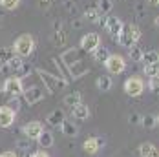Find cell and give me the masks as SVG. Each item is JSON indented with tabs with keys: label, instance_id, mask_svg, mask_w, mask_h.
<instances>
[{
	"label": "cell",
	"instance_id": "cell-14",
	"mask_svg": "<svg viewBox=\"0 0 159 157\" xmlns=\"http://www.w3.org/2000/svg\"><path fill=\"white\" fill-rule=\"evenodd\" d=\"M15 117H16L15 111L9 110L7 106H2V108H0V128H9V126H13Z\"/></svg>",
	"mask_w": 159,
	"mask_h": 157
},
{
	"label": "cell",
	"instance_id": "cell-3",
	"mask_svg": "<svg viewBox=\"0 0 159 157\" xmlns=\"http://www.w3.org/2000/svg\"><path fill=\"white\" fill-rule=\"evenodd\" d=\"M33 49H35V38H33L31 35H28V33L20 35L15 40V44H13V53H15L16 57H20V59L30 57L33 53Z\"/></svg>",
	"mask_w": 159,
	"mask_h": 157
},
{
	"label": "cell",
	"instance_id": "cell-34",
	"mask_svg": "<svg viewBox=\"0 0 159 157\" xmlns=\"http://www.w3.org/2000/svg\"><path fill=\"white\" fill-rule=\"evenodd\" d=\"M31 70H33V68L28 62H22V66H20V70H18V73H16L15 77H24V75H30V71H31Z\"/></svg>",
	"mask_w": 159,
	"mask_h": 157
},
{
	"label": "cell",
	"instance_id": "cell-5",
	"mask_svg": "<svg viewBox=\"0 0 159 157\" xmlns=\"http://www.w3.org/2000/svg\"><path fill=\"white\" fill-rule=\"evenodd\" d=\"M99 46H101V35L99 33H86V35H82L79 42V49L82 53H92Z\"/></svg>",
	"mask_w": 159,
	"mask_h": 157
},
{
	"label": "cell",
	"instance_id": "cell-22",
	"mask_svg": "<svg viewBox=\"0 0 159 157\" xmlns=\"http://www.w3.org/2000/svg\"><path fill=\"white\" fill-rule=\"evenodd\" d=\"M51 42L59 47L66 46V42H68V33H66V29L62 28V29H59V31L51 33Z\"/></svg>",
	"mask_w": 159,
	"mask_h": 157
},
{
	"label": "cell",
	"instance_id": "cell-24",
	"mask_svg": "<svg viewBox=\"0 0 159 157\" xmlns=\"http://www.w3.org/2000/svg\"><path fill=\"white\" fill-rule=\"evenodd\" d=\"M37 142H39V146L44 150V148H49V146H53V133L51 132H42L40 135H39V139H37Z\"/></svg>",
	"mask_w": 159,
	"mask_h": 157
},
{
	"label": "cell",
	"instance_id": "cell-43",
	"mask_svg": "<svg viewBox=\"0 0 159 157\" xmlns=\"http://www.w3.org/2000/svg\"><path fill=\"white\" fill-rule=\"evenodd\" d=\"M135 11H137V15L143 16L144 15V6L143 4H135Z\"/></svg>",
	"mask_w": 159,
	"mask_h": 157
},
{
	"label": "cell",
	"instance_id": "cell-8",
	"mask_svg": "<svg viewBox=\"0 0 159 157\" xmlns=\"http://www.w3.org/2000/svg\"><path fill=\"white\" fill-rule=\"evenodd\" d=\"M44 95L46 93H44V90L40 86H30V88H24V92H22L20 97H24L28 106H35L37 102H40L44 99Z\"/></svg>",
	"mask_w": 159,
	"mask_h": 157
},
{
	"label": "cell",
	"instance_id": "cell-10",
	"mask_svg": "<svg viewBox=\"0 0 159 157\" xmlns=\"http://www.w3.org/2000/svg\"><path fill=\"white\" fill-rule=\"evenodd\" d=\"M82 57H84V53L80 51L79 47H70V49L64 51L59 59H61V62L68 68V66H71V64H75V62H80Z\"/></svg>",
	"mask_w": 159,
	"mask_h": 157
},
{
	"label": "cell",
	"instance_id": "cell-21",
	"mask_svg": "<svg viewBox=\"0 0 159 157\" xmlns=\"http://www.w3.org/2000/svg\"><path fill=\"white\" fill-rule=\"evenodd\" d=\"M92 57H93L95 62H102L104 64L106 62V59L110 57V51H108V47H104L102 44H101L99 47H95V49L92 51Z\"/></svg>",
	"mask_w": 159,
	"mask_h": 157
},
{
	"label": "cell",
	"instance_id": "cell-17",
	"mask_svg": "<svg viewBox=\"0 0 159 157\" xmlns=\"http://www.w3.org/2000/svg\"><path fill=\"white\" fill-rule=\"evenodd\" d=\"M111 86H113V80H111L110 75H99V77L95 78V88L101 92V93L110 92Z\"/></svg>",
	"mask_w": 159,
	"mask_h": 157
},
{
	"label": "cell",
	"instance_id": "cell-42",
	"mask_svg": "<svg viewBox=\"0 0 159 157\" xmlns=\"http://www.w3.org/2000/svg\"><path fill=\"white\" fill-rule=\"evenodd\" d=\"M39 2H40V7H42V9H48L49 6L53 4V0H39Z\"/></svg>",
	"mask_w": 159,
	"mask_h": 157
},
{
	"label": "cell",
	"instance_id": "cell-12",
	"mask_svg": "<svg viewBox=\"0 0 159 157\" xmlns=\"http://www.w3.org/2000/svg\"><path fill=\"white\" fill-rule=\"evenodd\" d=\"M102 146H104V139H101V137H90V139H86L84 144H82V148H84V152L88 155H95Z\"/></svg>",
	"mask_w": 159,
	"mask_h": 157
},
{
	"label": "cell",
	"instance_id": "cell-9",
	"mask_svg": "<svg viewBox=\"0 0 159 157\" xmlns=\"http://www.w3.org/2000/svg\"><path fill=\"white\" fill-rule=\"evenodd\" d=\"M42 132H44V128H42V123H39V121H31L22 126V133L28 141H37Z\"/></svg>",
	"mask_w": 159,
	"mask_h": 157
},
{
	"label": "cell",
	"instance_id": "cell-11",
	"mask_svg": "<svg viewBox=\"0 0 159 157\" xmlns=\"http://www.w3.org/2000/svg\"><path fill=\"white\" fill-rule=\"evenodd\" d=\"M104 29H106V33H110L111 38H117L119 33H121V29H123V20L117 18V16H110L108 15L106 24H104Z\"/></svg>",
	"mask_w": 159,
	"mask_h": 157
},
{
	"label": "cell",
	"instance_id": "cell-28",
	"mask_svg": "<svg viewBox=\"0 0 159 157\" xmlns=\"http://www.w3.org/2000/svg\"><path fill=\"white\" fill-rule=\"evenodd\" d=\"M95 7L101 15H108L111 11V7H113V2H111V0H99Z\"/></svg>",
	"mask_w": 159,
	"mask_h": 157
},
{
	"label": "cell",
	"instance_id": "cell-33",
	"mask_svg": "<svg viewBox=\"0 0 159 157\" xmlns=\"http://www.w3.org/2000/svg\"><path fill=\"white\" fill-rule=\"evenodd\" d=\"M7 108H9V110H13L16 113V111L20 110V97H11V99H9V102H7Z\"/></svg>",
	"mask_w": 159,
	"mask_h": 157
},
{
	"label": "cell",
	"instance_id": "cell-37",
	"mask_svg": "<svg viewBox=\"0 0 159 157\" xmlns=\"http://www.w3.org/2000/svg\"><path fill=\"white\" fill-rule=\"evenodd\" d=\"M16 148H20V150H30V141L24 137V139H18L16 141Z\"/></svg>",
	"mask_w": 159,
	"mask_h": 157
},
{
	"label": "cell",
	"instance_id": "cell-40",
	"mask_svg": "<svg viewBox=\"0 0 159 157\" xmlns=\"http://www.w3.org/2000/svg\"><path fill=\"white\" fill-rule=\"evenodd\" d=\"M82 22H84L82 18H71V26H73L75 29H80V28H82Z\"/></svg>",
	"mask_w": 159,
	"mask_h": 157
},
{
	"label": "cell",
	"instance_id": "cell-35",
	"mask_svg": "<svg viewBox=\"0 0 159 157\" xmlns=\"http://www.w3.org/2000/svg\"><path fill=\"white\" fill-rule=\"evenodd\" d=\"M128 123H130V124H139V123H141V115H139L137 111H132V113L128 115Z\"/></svg>",
	"mask_w": 159,
	"mask_h": 157
},
{
	"label": "cell",
	"instance_id": "cell-23",
	"mask_svg": "<svg viewBox=\"0 0 159 157\" xmlns=\"http://www.w3.org/2000/svg\"><path fill=\"white\" fill-rule=\"evenodd\" d=\"M159 123V117L156 113H148V115H141V123L139 124H143L144 128H148V130H152V128H156Z\"/></svg>",
	"mask_w": 159,
	"mask_h": 157
},
{
	"label": "cell",
	"instance_id": "cell-13",
	"mask_svg": "<svg viewBox=\"0 0 159 157\" xmlns=\"http://www.w3.org/2000/svg\"><path fill=\"white\" fill-rule=\"evenodd\" d=\"M86 73H90V68L84 64V61L68 66V75H70V78H80V77H84Z\"/></svg>",
	"mask_w": 159,
	"mask_h": 157
},
{
	"label": "cell",
	"instance_id": "cell-30",
	"mask_svg": "<svg viewBox=\"0 0 159 157\" xmlns=\"http://www.w3.org/2000/svg\"><path fill=\"white\" fill-rule=\"evenodd\" d=\"M22 62H24V59H20V57H16V55H13V59H11L9 62H6L7 66H9V70H11V75H16V73H18Z\"/></svg>",
	"mask_w": 159,
	"mask_h": 157
},
{
	"label": "cell",
	"instance_id": "cell-31",
	"mask_svg": "<svg viewBox=\"0 0 159 157\" xmlns=\"http://www.w3.org/2000/svg\"><path fill=\"white\" fill-rule=\"evenodd\" d=\"M13 47H9V46H4V47H0V62H9L11 59H13Z\"/></svg>",
	"mask_w": 159,
	"mask_h": 157
},
{
	"label": "cell",
	"instance_id": "cell-39",
	"mask_svg": "<svg viewBox=\"0 0 159 157\" xmlns=\"http://www.w3.org/2000/svg\"><path fill=\"white\" fill-rule=\"evenodd\" d=\"M0 73H2V75L11 77V70H9V66H7L6 62H0Z\"/></svg>",
	"mask_w": 159,
	"mask_h": 157
},
{
	"label": "cell",
	"instance_id": "cell-47",
	"mask_svg": "<svg viewBox=\"0 0 159 157\" xmlns=\"http://www.w3.org/2000/svg\"><path fill=\"white\" fill-rule=\"evenodd\" d=\"M22 157H30V155H22Z\"/></svg>",
	"mask_w": 159,
	"mask_h": 157
},
{
	"label": "cell",
	"instance_id": "cell-7",
	"mask_svg": "<svg viewBox=\"0 0 159 157\" xmlns=\"http://www.w3.org/2000/svg\"><path fill=\"white\" fill-rule=\"evenodd\" d=\"M104 66H106V70H108L110 73L119 75V73H123V71L126 70V61H125L123 55H113V53H110V57L106 59Z\"/></svg>",
	"mask_w": 159,
	"mask_h": 157
},
{
	"label": "cell",
	"instance_id": "cell-15",
	"mask_svg": "<svg viewBox=\"0 0 159 157\" xmlns=\"http://www.w3.org/2000/svg\"><path fill=\"white\" fill-rule=\"evenodd\" d=\"M71 117H73L75 121H88V117H90V108H88L84 102H79L77 106L71 108Z\"/></svg>",
	"mask_w": 159,
	"mask_h": 157
},
{
	"label": "cell",
	"instance_id": "cell-6",
	"mask_svg": "<svg viewBox=\"0 0 159 157\" xmlns=\"http://www.w3.org/2000/svg\"><path fill=\"white\" fill-rule=\"evenodd\" d=\"M125 93L130 97H139L144 92V82L141 77H128L125 80V86H123Z\"/></svg>",
	"mask_w": 159,
	"mask_h": 157
},
{
	"label": "cell",
	"instance_id": "cell-41",
	"mask_svg": "<svg viewBox=\"0 0 159 157\" xmlns=\"http://www.w3.org/2000/svg\"><path fill=\"white\" fill-rule=\"evenodd\" d=\"M64 7H66V11H70V13H75V11H77L75 4H71V2H64Z\"/></svg>",
	"mask_w": 159,
	"mask_h": 157
},
{
	"label": "cell",
	"instance_id": "cell-20",
	"mask_svg": "<svg viewBox=\"0 0 159 157\" xmlns=\"http://www.w3.org/2000/svg\"><path fill=\"white\" fill-rule=\"evenodd\" d=\"M62 102H64V106L73 108V106H77L79 102H82V95H80V92H71V93L64 95Z\"/></svg>",
	"mask_w": 159,
	"mask_h": 157
},
{
	"label": "cell",
	"instance_id": "cell-29",
	"mask_svg": "<svg viewBox=\"0 0 159 157\" xmlns=\"http://www.w3.org/2000/svg\"><path fill=\"white\" fill-rule=\"evenodd\" d=\"M143 71H144V75H146L148 78L159 77V62L157 64H146V66H143Z\"/></svg>",
	"mask_w": 159,
	"mask_h": 157
},
{
	"label": "cell",
	"instance_id": "cell-45",
	"mask_svg": "<svg viewBox=\"0 0 159 157\" xmlns=\"http://www.w3.org/2000/svg\"><path fill=\"white\" fill-rule=\"evenodd\" d=\"M30 157H49V155L46 154V152H42V150H40V152H35V154L30 155Z\"/></svg>",
	"mask_w": 159,
	"mask_h": 157
},
{
	"label": "cell",
	"instance_id": "cell-25",
	"mask_svg": "<svg viewBox=\"0 0 159 157\" xmlns=\"http://www.w3.org/2000/svg\"><path fill=\"white\" fill-rule=\"evenodd\" d=\"M141 62L146 66V64H157L159 62V53L156 49H148V51H143V57H141Z\"/></svg>",
	"mask_w": 159,
	"mask_h": 157
},
{
	"label": "cell",
	"instance_id": "cell-46",
	"mask_svg": "<svg viewBox=\"0 0 159 157\" xmlns=\"http://www.w3.org/2000/svg\"><path fill=\"white\" fill-rule=\"evenodd\" d=\"M148 2H150L152 6H157V4H159V0H148Z\"/></svg>",
	"mask_w": 159,
	"mask_h": 157
},
{
	"label": "cell",
	"instance_id": "cell-27",
	"mask_svg": "<svg viewBox=\"0 0 159 157\" xmlns=\"http://www.w3.org/2000/svg\"><path fill=\"white\" fill-rule=\"evenodd\" d=\"M141 57H143V49L137 46H132V47H128V59L130 61H134V62H141Z\"/></svg>",
	"mask_w": 159,
	"mask_h": 157
},
{
	"label": "cell",
	"instance_id": "cell-19",
	"mask_svg": "<svg viewBox=\"0 0 159 157\" xmlns=\"http://www.w3.org/2000/svg\"><path fill=\"white\" fill-rule=\"evenodd\" d=\"M139 155L141 157H159V152L154 142H143V144H139Z\"/></svg>",
	"mask_w": 159,
	"mask_h": 157
},
{
	"label": "cell",
	"instance_id": "cell-26",
	"mask_svg": "<svg viewBox=\"0 0 159 157\" xmlns=\"http://www.w3.org/2000/svg\"><path fill=\"white\" fill-rule=\"evenodd\" d=\"M99 16H101V13L97 11V7H86V11H84V15H82V20H84V22L97 24Z\"/></svg>",
	"mask_w": 159,
	"mask_h": 157
},
{
	"label": "cell",
	"instance_id": "cell-1",
	"mask_svg": "<svg viewBox=\"0 0 159 157\" xmlns=\"http://www.w3.org/2000/svg\"><path fill=\"white\" fill-rule=\"evenodd\" d=\"M35 73L39 75L40 80H42V84H44V92H48L49 95L55 93V92H59V90H64V88L68 86V80H66V78L57 77V75L49 73V71L42 70V68H35Z\"/></svg>",
	"mask_w": 159,
	"mask_h": 157
},
{
	"label": "cell",
	"instance_id": "cell-38",
	"mask_svg": "<svg viewBox=\"0 0 159 157\" xmlns=\"http://www.w3.org/2000/svg\"><path fill=\"white\" fill-rule=\"evenodd\" d=\"M148 88L152 90V92H156L159 88V77H152L150 80H148Z\"/></svg>",
	"mask_w": 159,
	"mask_h": 157
},
{
	"label": "cell",
	"instance_id": "cell-32",
	"mask_svg": "<svg viewBox=\"0 0 159 157\" xmlns=\"http://www.w3.org/2000/svg\"><path fill=\"white\" fill-rule=\"evenodd\" d=\"M20 4V0H0V6L4 9H16Z\"/></svg>",
	"mask_w": 159,
	"mask_h": 157
},
{
	"label": "cell",
	"instance_id": "cell-18",
	"mask_svg": "<svg viewBox=\"0 0 159 157\" xmlns=\"http://www.w3.org/2000/svg\"><path fill=\"white\" fill-rule=\"evenodd\" d=\"M59 128H61V132H62L66 137H77V135H79V128H77V124H75L73 121L64 119L62 124L59 126Z\"/></svg>",
	"mask_w": 159,
	"mask_h": 157
},
{
	"label": "cell",
	"instance_id": "cell-36",
	"mask_svg": "<svg viewBox=\"0 0 159 157\" xmlns=\"http://www.w3.org/2000/svg\"><path fill=\"white\" fill-rule=\"evenodd\" d=\"M9 99H11L9 95L6 93L4 90H0V108H2V106H7V102H9Z\"/></svg>",
	"mask_w": 159,
	"mask_h": 157
},
{
	"label": "cell",
	"instance_id": "cell-44",
	"mask_svg": "<svg viewBox=\"0 0 159 157\" xmlns=\"http://www.w3.org/2000/svg\"><path fill=\"white\" fill-rule=\"evenodd\" d=\"M0 157H18V155H16L15 152H11V150H7V152H4V154H2Z\"/></svg>",
	"mask_w": 159,
	"mask_h": 157
},
{
	"label": "cell",
	"instance_id": "cell-2",
	"mask_svg": "<svg viewBox=\"0 0 159 157\" xmlns=\"http://www.w3.org/2000/svg\"><path fill=\"white\" fill-rule=\"evenodd\" d=\"M141 38V29H139V26H135V24H123V29L119 33V37L115 38L119 44L123 47H132L137 44V40Z\"/></svg>",
	"mask_w": 159,
	"mask_h": 157
},
{
	"label": "cell",
	"instance_id": "cell-16",
	"mask_svg": "<svg viewBox=\"0 0 159 157\" xmlns=\"http://www.w3.org/2000/svg\"><path fill=\"white\" fill-rule=\"evenodd\" d=\"M64 119H66V117H64L62 110H53V111H49L48 115H46V124L51 126V128H57V126L62 124Z\"/></svg>",
	"mask_w": 159,
	"mask_h": 157
},
{
	"label": "cell",
	"instance_id": "cell-4",
	"mask_svg": "<svg viewBox=\"0 0 159 157\" xmlns=\"http://www.w3.org/2000/svg\"><path fill=\"white\" fill-rule=\"evenodd\" d=\"M2 90L9 95V97H20V95H22V92H24L22 78L15 77V75L7 77L6 80H4V84H2Z\"/></svg>",
	"mask_w": 159,
	"mask_h": 157
}]
</instances>
